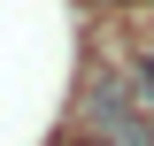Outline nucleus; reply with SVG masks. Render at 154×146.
Segmentation results:
<instances>
[{
  "label": "nucleus",
  "instance_id": "f257e3e1",
  "mask_svg": "<svg viewBox=\"0 0 154 146\" xmlns=\"http://www.w3.org/2000/svg\"><path fill=\"white\" fill-rule=\"evenodd\" d=\"M85 115H93V138L100 146H154V108L139 92H123L116 77H100L85 92Z\"/></svg>",
  "mask_w": 154,
  "mask_h": 146
},
{
  "label": "nucleus",
  "instance_id": "f03ea898",
  "mask_svg": "<svg viewBox=\"0 0 154 146\" xmlns=\"http://www.w3.org/2000/svg\"><path fill=\"white\" fill-rule=\"evenodd\" d=\"M131 92L154 108V54H131Z\"/></svg>",
  "mask_w": 154,
  "mask_h": 146
}]
</instances>
